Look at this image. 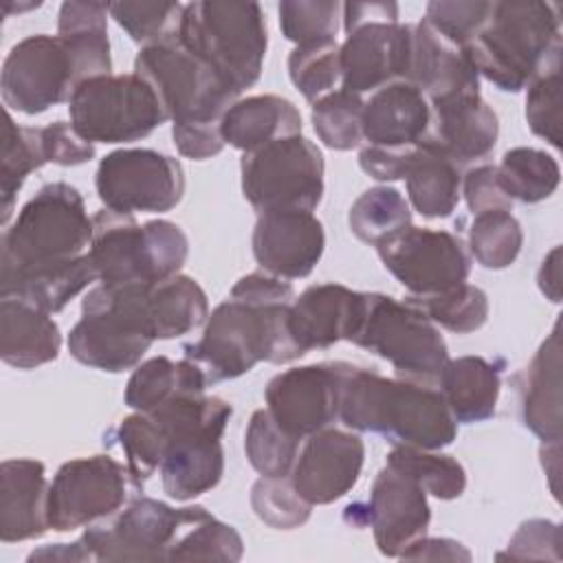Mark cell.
Returning a JSON list of instances; mask_svg holds the SVG:
<instances>
[{"mask_svg": "<svg viewBox=\"0 0 563 563\" xmlns=\"http://www.w3.org/2000/svg\"><path fill=\"white\" fill-rule=\"evenodd\" d=\"M339 418L347 429L380 433L394 446L438 451L457 435V422L440 389L352 363L343 369Z\"/></svg>", "mask_w": 563, "mask_h": 563, "instance_id": "1", "label": "cell"}, {"mask_svg": "<svg viewBox=\"0 0 563 563\" xmlns=\"http://www.w3.org/2000/svg\"><path fill=\"white\" fill-rule=\"evenodd\" d=\"M462 53L499 90L519 92L561 64L559 7L539 0L493 2L488 22Z\"/></svg>", "mask_w": 563, "mask_h": 563, "instance_id": "2", "label": "cell"}, {"mask_svg": "<svg viewBox=\"0 0 563 563\" xmlns=\"http://www.w3.org/2000/svg\"><path fill=\"white\" fill-rule=\"evenodd\" d=\"M290 303H251L229 297L211 312L202 336L183 345L185 358L194 361L211 385L238 378L260 361L290 363L301 358L303 354L288 332Z\"/></svg>", "mask_w": 563, "mask_h": 563, "instance_id": "3", "label": "cell"}, {"mask_svg": "<svg viewBox=\"0 0 563 563\" xmlns=\"http://www.w3.org/2000/svg\"><path fill=\"white\" fill-rule=\"evenodd\" d=\"M152 413L165 431L161 482L176 501H189L218 486L224 473L222 433L233 413L218 396L178 394Z\"/></svg>", "mask_w": 563, "mask_h": 563, "instance_id": "4", "label": "cell"}, {"mask_svg": "<svg viewBox=\"0 0 563 563\" xmlns=\"http://www.w3.org/2000/svg\"><path fill=\"white\" fill-rule=\"evenodd\" d=\"M150 284H99L81 301V319L68 334L75 361L103 372H125L141 363L156 341L150 310Z\"/></svg>", "mask_w": 563, "mask_h": 563, "instance_id": "5", "label": "cell"}, {"mask_svg": "<svg viewBox=\"0 0 563 563\" xmlns=\"http://www.w3.org/2000/svg\"><path fill=\"white\" fill-rule=\"evenodd\" d=\"M178 42L240 95L260 79L268 35L257 2L205 0L185 4Z\"/></svg>", "mask_w": 563, "mask_h": 563, "instance_id": "6", "label": "cell"}, {"mask_svg": "<svg viewBox=\"0 0 563 563\" xmlns=\"http://www.w3.org/2000/svg\"><path fill=\"white\" fill-rule=\"evenodd\" d=\"M189 253L185 231L169 220L139 224L132 213L92 216L90 262L101 284H154L180 271Z\"/></svg>", "mask_w": 563, "mask_h": 563, "instance_id": "7", "label": "cell"}, {"mask_svg": "<svg viewBox=\"0 0 563 563\" xmlns=\"http://www.w3.org/2000/svg\"><path fill=\"white\" fill-rule=\"evenodd\" d=\"M92 218L81 194L68 183H48L18 211L2 233L0 271H18L86 255Z\"/></svg>", "mask_w": 563, "mask_h": 563, "instance_id": "8", "label": "cell"}, {"mask_svg": "<svg viewBox=\"0 0 563 563\" xmlns=\"http://www.w3.org/2000/svg\"><path fill=\"white\" fill-rule=\"evenodd\" d=\"M345 341L378 354L400 376L422 383L438 378L449 358L435 323L409 299L398 301L383 292H361Z\"/></svg>", "mask_w": 563, "mask_h": 563, "instance_id": "9", "label": "cell"}, {"mask_svg": "<svg viewBox=\"0 0 563 563\" xmlns=\"http://www.w3.org/2000/svg\"><path fill=\"white\" fill-rule=\"evenodd\" d=\"M134 73L154 88L172 125L220 123L240 97L178 37L143 46L134 59Z\"/></svg>", "mask_w": 563, "mask_h": 563, "instance_id": "10", "label": "cell"}, {"mask_svg": "<svg viewBox=\"0 0 563 563\" xmlns=\"http://www.w3.org/2000/svg\"><path fill=\"white\" fill-rule=\"evenodd\" d=\"M68 112L75 132L90 143L139 141L167 121L154 88L136 73H110L79 84Z\"/></svg>", "mask_w": 563, "mask_h": 563, "instance_id": "11", "label": "cell"}, {"mask_svg": "<svg viewBox=\"0 0 563 563\" xmlns=\"http://www.w3.org/2000/svg\"><path fill=\"white\" fill-rule=\"evenodd\" d=\"M240 172L242 194L257 213L312 211L323 198V154L301 134L244 152Z\"/></svg>", "mask_w": 563, "mask_h": 563, "instance_id": "12", "label": "cell"}, {"mask_svg": "<svg viewBox=\"0 0 563 563\" xmlns=\"http://www.w3.org/2000/svg\"><path fill=\"white\" fill-rule=\"evenodd\" d=\"M205 512L202 506L172 508L136 497L110 523L88 528L75 543L81 561H167L183 530Z\"/></svg>", "mask_w": 563, "mask_h": 563, "instance_id": "13", "label": "cell"}, {"mask_svg": "<svg viewBox=\"0 0 563 563\" xmlns=\"http://www.w3.org/2000/svg\"><path fill=\"white\" fill-rule=\"evenodd\" d=\"M97 196L117 213H163L185 194L183 165L163 152L123 147L106 154L95 176Z\"/></svg>", "mask_w": 563, "mask_h": 563, "instance_id": "14", "label": "cell"}, {"mask_svg": "<svg viewBox=\"0 0 563 563\" xmlns=\"http://www.w3.org/2000/svg\"><path fill=\"white\" fill-rule=\"evenodd\" d=\"M79 84L68 44L44 33L20 40L4 57L0 75L4 103L24 114H40L68 101Z\"/></svg>", "mask_w": 563, "mask_h": 563, "instance_id": "15", "label": "cell"}, {"mask_svg": "<svg viewBox=\"0 0 563 563\" xmlns=\"http://www.w3.org/2000/svg\"><path fill=\"white\" fill-rule=\"evenodd\" d=\"M383 266L416 297L444 292L468 279L471 253L462 238L424 227H407L376 244Z\"/></svg>", "mask_w": 563, "mask_h": 563, "instance_id": "16", "label": "cell"}, {"mask_svg": "<svg viewBox=\"0 0 563 563\" xmlns=\"http://www.w3.org/2000/svg\"><path fill=\"white\" fill-rule=\"evenodd\" d=\"M128 466L110 455L68 460L48 486V526L68 532L112 517L128 499Z\"/></svg>", "mask_w": 563, "mask_h": 563, "instance_id": "17", "label": "cell"}, {"mask_svg": "<svg viewBox=\"0 0 563 563\" xmlns=\"http://www.w3.org/2000/svg\"><path fill=\"white\" fill-rule=\"evenodd\" d=\"M345 363L290 367L266 385V409L290 435L303 440L339 418Z\"/></svg>", "mask_w": 563, "mask_h": 563, "instance_id": "18", "label": "cell"}, {"mask_svg": "<svg viewBox=\"0 0 563 563\" xmlns=\"http://www.w3.org/2000/svg\"><path fill=\"white\" fill-rule=\"evenodd\" d=\"M413 55V24L365 22L347 31L341 44V84L350 92L378 90L407 81Z\"/></svg>", "mask_w": 563, "mask_h": 563, "instance_id": "19", "label": "cell"}, {"mask_svg": "<svg viewBox=\"0 0 563 563\" xmlns=\"http://www.w3.org/2000/svg\"><path fill=\"white\" fill-rule=\"evenodd\" d=\"M431 508L427 490L407 473L385 464L374 484L358 523H369L385 556H398L427 534Z\"/></svg>", "mask_w": 563, "mask_h": 563, "instance_id": "20", "label": "cell"}, {"mask_svg": "<svg viewBox=\"0 0 563 563\" xmlns=\"http://www.w3.org/2000/svg\"><path fill=\"white\" fill-rule=\"evenodd\" d=\"M363 460L365 444L356 433L325 427L308 435L290 471V482L308 504H332L354 488Z\"/></svg>", "mask_w": 563, "mask_h": 563, "instance_id": "21", "label": "cell"}, {"mask_svg": "<svg viewBox=\"0 0 563 563\" xmlns=\"http://www.w3.org/2000/svg\"><path fill=\"white\" fill-rule=\"evenodd\" d=\"M325 249L321 220L312 211L288 209L257 216L253 255L262 271L282 279L308 277Z\"/></svg>", "mask_w": 563, "mask_h": 563, "instance_id": "22", "label": "cell"}, {"mask_svg": "<svg viewBox=\"0 0 563 563\" xmlns=\"http://www.w3.org/2000/svg\"><path fill=\"white\" fill-rule=\"evenodd\" d=\"M431 125L424 141L438 145L460 167L486 158L497 143L499 121L479 92L429 101Z\"/></svg>", "mask_w": 563, "mask_h": 563, "instance_id": "23", "label": "cell"}, {"mask_svg": "<svg viewBox=\"0 0 563 563\" xmlns=\"http://www.w3.org/2000/svg\"><path fill=\"white\" fill-rule=\"evenodd\" d=\"M48 482L40 460L15 457L0 466V539L4 543L42 537L48 526Z\"/></svg>", "mask_w": 563, "mask_h": 563, "instance_id": "24", "label": "cell"}, {"mask_svg": "<svg viewBox=\"0 0 563 563\" xmlns=\"http://www.w3.org/2000/svg\"><path fill=\"white\" fill-rule=\"evenodd\" d=\"M361 292L343 284L308 286L288 308V332L301 354L347 339Z\"/></svg>", "mask_w": 563, "mask_h": 563, "instance_id": "25", "label": "cell"}, {"mask_svg": "<svg viewBox=\"0 0 563 563\" xmlns=\"http://www.w3.org/2000/svg\"><path fill=\"white\" fill-rule=\"evenodd\" d=\"M431 106L411 81H391L363 106V139L369 145L407 147L427 139Z\"/></svg>", "mask_w": 563, "mask_h": 563, "instance_id": "26", "label": "cell"}, {"mask_svg": "<svg viewBox=\"0 0 563 563\" xmlns=\"http://www.w3.org/2000/svg\"><path fill=\"white\" fill-rule=\"evenodd\" d=\"M523 424L543 444L561 440V334L559 323L519 374Z\"/></svg>", "mask_w": 563, "mask_h": 563, "instance_id": "27", "label": "cell"}, {"mask_svg": "<svg viewBox=\"0 0 563 563\" xmlns=\"http://www.w3.org/2000/svg\"><path fill=\"white\" fill-rule=\"evenodd\" d=\"M92 282H99L90 255L40 264L18 271H0V297L22 299L48 314L66 308Z\"/></svg>", "mask_w": 563, "mask_h": 563, "instance_id": "28", "label": "cell"}, {"mask_svg": "<svg viewBox=\"0 0 563 563\" xmlns=\"http://www.w3.org/2000/svg\"><path fill=\"white\" fill-rule=\"evenodd\" d=\"M407 81L418 86L429 101L479 92V75L468 57L444 42L424 20L413 24V55Z\"/></svg>", "mask_w": 563, "mask_h": 563, "instance_id": "29", "label": "cell"}, {"mask_svg": "<svg viewBox=\"0 0 563 563\" xmlns=\"http://www.w3.org/2000/svg\"><path fill=\"white\" fill-rule=\"evenodd\" d=\"M62 332L48 312L13 297H0V356L18 369L57 358Z\"/></svg>", "mask_w": 563, "mask_h": 563, "instance_id": "30", "label": "cell"}, {"mask_svg": "<svg viewBox=\"0 0 563 563\" xmlns=\"http://www.w3.org/2000/svg\"><path fill=\"white\" fill-rule=\"evenodd\" d=\"M220 132L224 143L253 152L273 141L301 134L297 106L279 95H253L238 99L222 117Z\"/></svg>", "mask_w": 563, "mask_h": 563, "instance_id": "31", "label": "cell"}, {"mask_svg": "<svg viewBox=\"0 0 563 563\" xmlns=\"http://www.w3.org/2000/svg\"><path fill=\"white\" fill-rule=\"evenodd\" d=\"M435 380L455 422L473 424L495 416L501 389L495 363L482 356L446 358Z\"/></svg>", "mask_w": 563, "mask_h": 563, "instance_id": "32", "label": "cell"}, {"mask_svg": "<svg viewBox=\"0 0 563 563\" xmlns=\"http://www.w3.org/2000/svg\"><path fill=\"white\" fill-rule=\"evenodd\" d=\"M462 167L438 145L422 141L411 147L405 165L407 194L424 218H449L460 202Z\"/></svg>", "mask_w": 563, "mask_h": 563, "instance_id": "33", "label": "cell"}, {"mask_svg": "<svg viewBox=\"0 0 563 563\" xmlns=\"http://www.w3.org/2000/svg\"><path fill=\"white\" fill-rule=\"evenodd\" d=\"M108 15L101 2H64L59 9L57 35L68 44L81 84L112 70Z\"/></svg>", "mask_w": 563, "mask_h": 563, "instance_id": "34", "label": "cell"}, {"mask_svg": "<svg viewBox=\"0 0 563 563\" xmlns=\"http://www.w3.org/2000/svg\"><path fill=\"white\" fill-rule=\"evenodd\" d=\"M207 385L202 369L194 361L154 356L134 367L123 400L134 411H154L178 394H202Z\"/></svg>", "mask_w": 563, "mask_h": 563, "instance_id": "35", "label": "cell"}, {"mask_svg": "<svg viewBox=\"0 0 563 563\" xmlns=\"http://www.w3.org/2000/svg\"><path fill=\"white\" fill-rule=\"evenodd\" d=\"M147 310L156 339H176L196 330L209 314L207 295L189 275H172L147 288Z\"/></svg>", "mask_w": 563, "mask_h": 563, "instance_id": "36", "label": "cell"}, {"mask_svg": "<svg viewBox=\"0 0 563 563\" xmlns=\"http://www.w3.org/2000/svg\"><path fill=\"white\" fill-rule=\"evenodd\" d=\"M46 163L48 161L42 145V128L18 125L13 117L7 112L4 132H2V158H0L2 224L9 222L15 205V196L22 189L26 176Z\"/></svg>", "mask_w": 563, "mask_h": 563, "instance_id": "37", "label": "cell"}, {"mask_svg": "<svg viewBox=\"0 0 563 563\" xmlns=\"http://www.w3.org/2000/svg\"><path fill=\"white\" fill-rule=\"evenodd\" d=\"M497 172L508 198L526 205L550 198L561 180L556 158L534 147L508 150L497 165Z\"/></svg>", "mask_w": 563, "mask_h": 563, "instance_id": "38", "label": "cell"}, {"mask_svg": "<svg viewBox=\"0 0 563 563\" xmlns=\"http://www.w3.org/2000/svg\"><path fill=\"white\" fill-rule=\"evenodd\" d=\"M347 224L361 242L376 246L411 224L409 202L394 187H372L352 202Z\"/></svg>", "mask_w": 563, "mask_h": 563, "instance_id": "39", "label": "cell"}, {"mask_svg": "<svg viewBox=\"0 0 563 563\" xmlns=\"http://www.w3.org/2000/svg\"><path fill=\"white\" fill-rule=\"evenodd\" d=\"M385 464L407 473L427 490V495L444 501L457 499L466 488L464 466L453 455L435 453L431 449L394 446L387 453Z\"/></svg>", "mask_w": 563, "mask_h": 563, "instance_id": "40", "label": "cell"}, {"mask_svg": "<svg viewBox=\"0 0 563 563\" xmlns=\"http://www.w3.org/2000/svg\"><path fill=\"white\" fill-rule=\"evenodd\" d=\"M299 442L275 422L268 409L253 411L244 433L246 457L264 477H288L299 455Z\"/></svg>", "mask_w": 563, "mask_h": 563, "instance_id": "41", "label": "cell"}, {"mask_svg": "<svg viewBox=\"0 0 563 563\" xmlns=\"http://www.w3.org/2000/svg\"><path fill=\"white\" fill-rule=\"evenodd\" d=\"M521 244V224L506 209L477 213L468 229V253L490 271L508 268L517 260Z\"/></svg>", "mask_w": 563, "mask_h": 563, "instance_id": "42", "label": "cell"}, {"mask_svg": "<svg viewBox=\"0 0 563 563\" xmlns=\"http://www.w3.org/2000/svg\"><path fill=\"white\" fill-rule=\"evenodd\" d=\"M435 325L455 332L468 334L479 330L488 319V297L479 286L460 284L444 292L409 297Z\"/></svg>", "mask_w": 563, "mask_h": 563, "instance_id": "43", "label": "cell"}, {"mask_svg": "<svg viewBox=\"0 0 563 563\" xmlns=\"http://www.w3.org/2000/svg\"><path fill=\"white\" fill-rule=\"evenodd\" d=\"M112 438L125 453V466L130 479L141 488L154 471L161 466L165 451V431L161 422L145 411L125 416L112 431Z\"/></svg>", "mask_w": 563, "mask_h": 563, "instance_id": "44", "label": "cell"}, {"mask_svg": "<svg viewBox=\"0 0 563 563\" xmlns=\"http://www.w3.org/2000/svg\"><path fill=\"white\" fill-rule=\"evenodd\" d=\"M363 99L350 90H332L312 103V125L330 150H354L363 141Z\"/></svg>", "mask_w": 563, "mask_h": 563, "instance_id": "45", "label": "cell"}, {"mask_svg": "<svg viewBox=\"0 0 563 563\" xmlns=\"http://www.w3.org/2000/svg\"><path fill=\"white\" fill-rule=\"evenodd\" d=\"M244 541L238 530L209 510L189 523L172 545L167 561H240Z\"/></svg>", "mask_w": 563, "mask_h": 563, "instance_id": "46", "label": "cell"}, {"mask_svg": "<svg viewBox=\"0 0 563 563\" xmlns=\"http://www.w3.org/2000/svg\"><path fill=\"white\" fill-rule=\"evenodd\" d=\"M110 18L139 44L150 46L178 37L185 4L180 2H110Z\"/></svg>", "mask_w": 563, "mask_h": 563, "instance_id": "47", "label": "cell"}, {"mask_svg": "<svg viewBox=\"0 0 563 563\" xmlns=\"http://www.w3.org/2000/svg\"><path fill=\"white\" fill-rule=\"evenodd\" d=\"M288 75L295 88L314 103L341 81V46L336 40L295 46L288 57Z\"/></svg>", "mask_w": 563, "mask_h": 563, "instance_id": "48", "label": "cell"}, {"mask_svg": "<svg viewBox=\"0 0 563 563\" xmlns=\"http://www.w3.org/2000/svg\"><path fill=\"white\" fill-rule=\"evenodd\" d=\"M339 2L330 0H284L279 2V29L297 46L334 42L341 20Z\"/></svg>", "mask_w": 563, "mask_h": 563, "instance_id": "49", "label": "cell"}, {"mask_svg": "<svg viewBox=\"0 0 563 563\" xmlns=\"http://www.w3.org/2000/svg\"><path fill=\"white\" fill-rule=\"evenodd\" d=\"M251 506L266 526L277 530L303 526L312 510V504L297 493L290 479L264 475L251 488Z\"/></svg>", "mask_w": 563, "mask_h": 563, "instance_id": "50", "label": "cell"}, {"mask_svg": "<svg viewBox=\"0 0 563 563\" xmlns=\"http://www.w3.org/2000/svg\"><path fill=\"white\" fill-rule=\"evenodd\" d=\"M493 2L486 0H433L427 4L424 22L451 46L464 48L484 29Z\"/></svg>", "mask_w": 563, "mask_h": 563, "instance_id": "51", "label": "cell"}, {"mask_svg": "<svg viewBox=\"0 0 563 563\" xmlns=\"http://www.w3.org/2000/svg\"><path fill=\"white\" fill-rule=\"evenodd\" d=\"M561 64L537 75L526 88V121L550 145L561 147Z\"/></svg>", "mask_w": 563, "mask_h": 563, "instance_id": "52", "label": "cell"}, {"mask_svg": "<svg viewBox=\"0 0 563 563\" xmlns=\"http://www.w3.org/2000/svg\"><path fill=\"white\" fill-rule=\"evenodd\" d=\"M561 528L548 519H530L512 534L508 550L501 556L510 559H559Z\"/></svg>", "mask_w": 563, "mask_h": 563, "instance_id": "53", "label": "cell"}, {"mask_svg": "<svg viewBox=\"0 0 563 563\" xmlns=\"http://www.w3.org/2000/svg\"><path fill=\"white\" fill-rule=\"evenodd\" d=\"M462 194L473 216L495 209L510 211L512 207V200L508 198L495 165H479L468 169L466 176H462Z\"/></svg>", "mask_w": 563, "mask_h": 563, "instance_id": "54", "label": "cell"}, {"mask_svg": "<svg viewBox=\"0 0 563 563\" xmlns=\"http://www.w3.org/2000/svg\"><path fill=\"white\" fill-rule=\"evenodd\" d=\"M42 145L48 163L73 167L95 158V143L86 141L66 121H55L42 128Z\"/></svg>", "mask_w": 563, "mask_h": 563, "instance_id": "55", "label": "cell"}, {"mask_svg": "<svg viewBox=\"0 0 563 563\" xmlns=\"http://www.w3.org/2000/svg\"><path fill=\"white\" fill-rule=\"evenodd\" d=\"M220 123L172 125V139H174L176 150L183 156L194 158V161H205V158L220 154L224 147Z\"/></svg>", "mask_w": 563, "mask_h": 563, "instance_id": "56", "label": "cell"}, {"mask_svg": "<svg viewBox=\"0 0 563 563\" xmlns=\"http://www.w3.org/2000/svg\"><path fill=\"white\" fill-rule=\"evenodd\" d=\"M413 145L407 147H383V145H367L358 154L361 169L376 180H400L405 174L407 158Z\"/></svg>", "mask_w": 563, "mask_h": 563, "instance_id": "57", "label": "cell"}, {"mask_svg": "<svg viewBox=\"0 0 563 563\" xmlns=\"http://www.w3.org/2000/svg\"><path fill=\"white\" fill-rule=\"evenodd\" d=\"M400 559H409V561H468L471 552L453 541V539H431V537H422L416 543H411Z\"/></svg>", "mask_w": 563, "mask_h": 563, "instance_id": "58", "label": "cell"}, {"mask_svg": "<svg viewBox=\"0 0 563 563\" xmlns=\"http://www.w3.org/2000/svg\"><path fill=\"white\" fill-rule=\"evenodd\" d=\"M341 13L345 33L365 22H398V4L394 2H345Z\"/></svg>", "mask_w": 563, "mask_h": 563, "instance_id": "59", "label": "cell"}, {"mask_svg": "<svg viewBox=\"0 0 563 563\" xmlns=\"http://www.w3.org/2000/svg\"><path fill=\"white\" fill-rule=\"evenodd\" d=\"M541 292L559 303L561 301V246H554L541 262L539 275H537Z\"/></svg>", "mask_w": 563, "mask_h": 563, "instance_id": "60", "label": "cell"}]
</instances>
